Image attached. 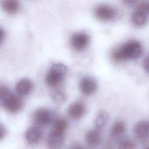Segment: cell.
<instances>
[{
  "label": "cell",
  "instance_id": "cell-1",
  "mask_svg": "<svg viewBox=\"0 0 149 149\" xmlns=\"http://www.w3.org/2000/svg\"><path fill=\"white\" fill-rule=\"evenodd\" d=\"M143 52L140 42L136 40H129L123 45L115 48L111 52V58L116 62L139 58Z\"/></svg>",
  "mask_w": 149,
  "mask_h": 149
},
{
  "label": "cell",
  "instance_id": "cell-2",
  "mask_svg": "<svg viewBox=\"0 0 149 149\" xmlns=\"http://www.w3.org/2000/svg\"><path fill=\"white\" fill-rule=\"evenodd\" d=\"M67 71V67L64 64L61 63H54L45 76V83L52 88L59 86L63 81Z\"/></svg>",
  "mask_w": 149,
  "mask_h": 149
},
{
  "label": "cell",
  "instance_id": "cell-3",
  "mask_svg": "<svg viewBox=\"0 0 149 149\" xmlns=\"http://www.w3.org/2000/svg\"><path fill=\"white\" fill-rule=\"evenodd\" d=\"M94 15L98 20L102 22H108L115 18L117 15V12L111 5L101 4L95 8Z\"/></svg>",
  "mask_w": 149,
  "mask_h": 149
},
{
  "label": "cell",
  "instance_id": "cell-4",
  "mask_svg": "<svg viewBox=\"0 0 149 149\" xmlns=\"http://www.w3.org/2000/svg\"><path fill=\"white\" fill-rule=\"evenodd\" d=\"M90 36L84 32L74 33L70 39L72 47L77 51H81L86 49L90 43Z\"/></svg>",
  "mask_w": 149,
  "mask_h": 149
},
{
  "label": "cell",
  "instance_id": "cell-5",
  "mask_svg": "<svg viewBox=\"0 0 149 149\" xmlns=\"http://www.w3.org/2000/svg\"><path fill=\"white\" fill-rule=\"evenodd\" d=\"M135 137L141 142L149 140V121L140 120L136 122L133 128Z\"/></svg>",
  "mask_w": 149,
  "mask_h": 149
},
{
  "label": "cell",
  "instance_id": "cell-6",
  "mask_svg": "<svg viewBox=\"0 0 149 149\" xmlns=\"http://www.w3.org/2000/svg\"><path fill=\"white\" fill-rule=\"evenodd\" d=\"M79 88L83 95H91L97 88V81L91 76H84L81 79L79 82Z\"/></svg>",
  "mask_w": 149,
  "mask_h": 149
},
{
  "label": "cell",
  "instance_id": "cell-7",
  "mask_svg": "<svg viewBox=\"0 0 149 149\" xmlns=\"http://www.w3.org/2000/svg\"><path fill=\"white\" fill-rule=\"evenodd\" d=\"M34 122L39 126H45L50 123L52 120V114L50 111L46 108L37 109L33 114Z\"/></svg>",
  "mask_w": 149,
  "mask_h": 149
},
{
  "label": "cell",
  "instance_id": "cell-8",
  "mask_svg": "<svg viewBox=\"0 0 149 149\" xmlns=\"http://www.w3.org/2000/svg\"><path fill=\"white\" fill-rule=\"evenodd\" d=\"M86 107L81 101H76L70 105L68 109L69 116L75 120L81 119L86 113Z\"/></svg>",
  "mask_w": 149,
  "mask_h": 149
},
{
  "label": "cell",
  "instance_id": "cell-9",
  "mask_svg": "<svg viewBox=\"0 0 149 149\" xmlns=\"http://www.w3.org/2000/svg\"><path fill=\"white\" fill-rule=\"evenodd\" d=\"M65 134L51 130L47 138V146L50 149H59L63 144Z\"/></svg>",
  "mask_w": 149,
  "mask_h": 149
},
{
  "label": "cell",
  "instance_id": "cell-10",
  "mask_svg": "<svg viewBox=\"0 0 149 149\" xmlns=\"http://www.w3.org/2000/svg\"><path fill=\"white\" fill-rule=\"evenodd\" d=\"M23 102L22 100L13 93L3 107L8 112L14 113L21 111L23 108Z\"/></svg>",
  "mask_w": 149,
  "mask_h": 149
},
{
  "label": "cell",
  "instance_id": "cell-11",
  "mask_svg": "<svg viewBox=\"0 0 149 149\" xmlns=\"http://www.w3.org/2000/svg\"><path fill=\"white\" fill-rule=\"evenodd\" d=\"M85 140L87 144L91 147H97L102 142L101 132L97 129L88 130L85 135Z\"/></svg>",
  "mask_w": 149,
  "mask_h": 149
},
{
  "label": "cell",
  "instance_id": "cell-12",
  "mask_svg": "<svg viewBox=\"0 0 149 149\" xmlns=\"http://www.w3.org/2000/svg\"><path fill=\"white\" fill-rule=\"evenodd\" d=\"M33 88L32 81L26 78L19 80L16 85V91L19 95L25 96L30 94Z\"/></svg>",
  "mask_w": 149,
  "mask_h": 149
},
{
  "label": "cell",
  "instance_id": "cell-13",
  "mask_svg": "<svg viewBox=\"0 0 149 149\" xmlns=\"http://www.w3.org/2000/svg\"><path fill=\"white\" fill-rule=\"evenodd\" d=\"M42 137V132L38 127L32 126L27 129L25 133V138L30 144H35L38 143Z\"/></svg>",
  "mask_w": 149,
  "mask_h": 149
},
{
  "label": "cell",
  "instance_id": "cell-14",
  "mask_svg": "<svg viewBox=\"0 0 149 149\" xmlns=\"http://www.w3.org/2000/svg\"><path fill=\"white\" fill-rule=\"evenodd\" d=\"M148 12L136 8L132 15V22L136 26L141 27L145 25L148 20Z\"/></svg>",
  "mask_w": 149,
  "mask_h": 149
},
{
  "label": "cell",
  "instance_id": "cell-15",
  "mask_svg": "<svg viewBox=\"0 0 149 149\" xmlns=\"http://www.w3.org/2000/svg\"><path fill=\"white\" fill-rule=\"evenodd\" d=\"M126 130V123L121 120H116L111 128L110 135L112 138H118L122 136Z\"/></svg>",
  "mask_w": 149,
  "mask_h": 149
},
{
  "label": "cell",
  "instance_id": "cell-16",
  "mask_svg": "<svg viewBox=\"0 0 149 149\" xmlns=\"http://www.w3.org/2000/svg\"><path fill=\"white\" fill-rule=\"evenodd\" d=\"M109 120V115L107 112L104 110L100 111L94 119V128L101 131L106 126Z\"/></svg>",
  "mask_w": 149,
  "mask_h": 149
},
{
  "label": "cell",
  "instance_id": "cell-17",
  "mask_svg": "<svg viewBox=\"0 0 149 149\" xmlns=\"http://www.w3.org/2000/svg\"><path fill=\"white\" fill-rule=\"evenodd\" d=\"M19 2L16 0H7L2 2L1 6L5 12L9 14H14L19 9Z\"/></svg>",
  "mask_w": 149,
  "mask_h": 149
},
{
  "label": "cell",
  "instance_id": "cell-18",
  "mask_svg": "<svg viewBox=\"0 0 149 149\" xmlns=\"http://www.w3.org/2000/svg\"><path fill=\"white\" fill-rule=\"evenodd\" d=\"M68 126V123L67 120L62 118L56 119L53 123V127L51 130L54 132L65 134Z\"/></svg>",
  "mask_w": 149,
  "mask_h": 149
},
{
  "label": "cell",
  "instance_id": "cell-19",
  "mask_svg": "<svg viewBox=\"0 0 149 149\" xmlns=\"http://www.w3.org/2000/svg\"><path fill=\"white\" fill-rule=\"evenodd\" d=\"M13 93L5 86L0 84V105L3 107Z\"/></svg>",
  "mask_w": 149,
  "mask_h": 149
},
{
  "label": "cell",
  "instance_id": "cell-20",
  "mask_svg": "<svg viewBox=\"0 0 149 149\" xmlns=\"http://www.w3.org/2000/svg\"><path fill=\"white\" fill-rule=\"evenodd\" d=\"M119 149H136V143L130 139L124 137L120 139L118 143Z\"/></svg>",
  "mask_w": 149,
  "mask_h": 149
},
{
  "label": "cell",
  "instance_id": "cell-21",
  "mask_svg": "<svg viewBox=\"0 0 149 149\" xmlns=\"http://www.w3.org/2000/svg\"><path fill=\"white\" fill-rule=\"evenodd\" d=\"M51 98L52 101L58 105L63 104L66 100V96L61 91H56L54 92L52 94Z\"/></svg>",
  "mask_w": 149,
  "mask_h": 149
},
{
  "label": "cell",
  "instance_id": "cell-22",
  "mask_svg": "<svg viewBox=\"0 0 149 149\" xmlns=\"http://www.w3.org/2000/svg\"><path fill=\"white\" fill-rule=\"evenodd\" d=\"M143 66L144 69L149 73V55L144 58L143 61Z\"/></svg>",
  "mask_w": 149,
  "mask_h": 149
},
{
  "label": "cell",
  "instance_id": "cell-23",
  "mask_svg": "<svg viewBox=\"0 0 149 149\" xmlns=\"http://www.w3.org/2000/svg\"><path fill=\"white\" fill-rule=\"evenodd\" d=\"M6 133V130L3 125L0 123V140L3 139Z\"/></svg>",
  "mask_w": 149,
  "mask_h": 149
},
{
  "label": "cell",
  "instance_id": "cell-24",
  "mask_svg": "<svg viewBox=\"0 0 149 149\" xmlns=\"http://www.w3.org/2000/svg\"><path fill=\"white\" fill-rule=\"evenodd\" d=\"M4 37H5V32H4L3 30L0 27V44L3 40Z\"/></svg>",
  "mask_w": 149,
  "mask_h": 149
},
{
  "label": "cell",
  "instance_id": "cell-25",
  "mask_svg": "<svg viewBox=\"0 0 149 149\" xmlns=\"http://www.w3.org/2000/svg\"><path fill=\"white\" fill-rule=\"evenodd\" d=\"M72 149H85V148H83L82 146H80L79 145H75L74 146H73L72 147Z\"/></svg>",
  "mask_w": 149,
  "mask_h": 149
},
{
  "label": "cell",
  "instance_id": "cell-26",
  "mask_svg": "<svg viewBox=\"0 0 149 149\" xmlns=\"http://www.w3.org/2000/svg\"><path fill=\"white\" fill-rule=\"evenodd\" d=\"M143 149H149V146H147L145 148H144Z\"/></svg>",
  "mask_w": 149,
  "mask_h": 149
},
{
  "label": "cell",
  "instance_id": "cell-27",
  "mask_svg": "<svg viewBox=\"0 0 149 149\" xmlns=\"http://www.w3.org/2000/svg\"><path fill=\"white\" fill-rule=\"evenodd\" d=\"M148 12H149V2H148Z\"/></svg>",
  "mask_w": 149,
  "mask_h": 149
}]
</instances>
